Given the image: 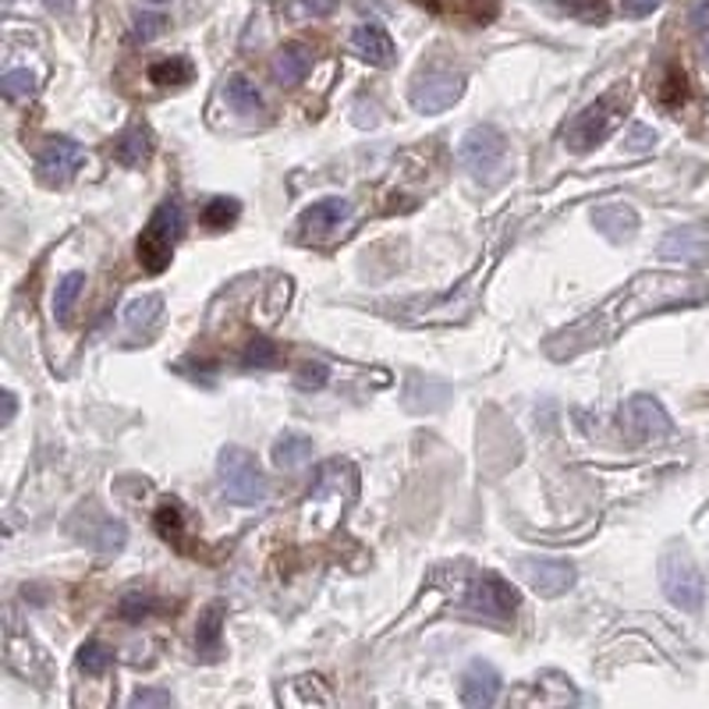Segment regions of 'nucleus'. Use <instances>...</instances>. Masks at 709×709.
<instances>
[{
    "label": "nucleus",
    "instance_id": "nucleus-34",
    "mask_svg": "<svg viewBox=\"0 0 709 709\" xmlns=\"http://www.w3.org/2000/svg\"><path fill=\"white\" fill-rule=\"evenodd\" d=\"M557 4L565 8L568 14L581 18V22H604V18H607L604 0H557Z\"/></svg>",
    "mask_w": 709,
    "mask_h": 709
},
{
    "label": "nucleus",
    "instance_id": "nucleus-17",
    "mask_svg": "<svg viewBox=\"0 0 709 709\" xmlns=\"http://www.w3.org/2000/svg\"><path fill=\"white\" fill-rule=\"evenodd\" d=\"M352 216V203L348 199H337V195H331V199H320V203H313L305 213H302V231L305 234H323V231H334V227H341L344 221H348Z\"/></svg>",
    "mask_w": 709,
    "mask_h": 709
},
{
    "label": "nucleus",
    "instance_id": "nucleus-19",
    "mask_svg": "<svg viewBox=\"0 0 709 709\" xmlns=\"http://www.w3.org/2000/svg\"><path fill=\"white\" fill-rule=\"evenodd\" d=\"M224 610L221 607H210L203 617H199V628H195V657L203 664L221 660L224 652Z\"/></svg>",
    "mask_w": 709,
    "mask_h": 709
},
{
    "label": "nucleus",
    "instance_id": "nucleus-21",
    "mask_svg": "<svg viewBox=\"0 0 709 709\" xmlns=\"http://www.w3.org/2000/svg\"><path fill=\"white\" fill-rule=\"evenodd\" d=\"M163 320V298L160 295H145V298H135L129 308H124V323H129V334H142L150 337L156 326Z\"/></svg>",
    "mask_w": 709,
    "mask_h": 709
},
{
    "label": "nucleus",
    "instance_id": "nucleus-27",
    "mask_svg": "<svg viewBox=\"0 0 709 709\" xmlns=\"http://www.w3.org/2000/svg\"><path fill=\"white\" fill-rule=\"evenodd\" d=\"M114 664V649L111 646H103V642H85L79 649V670L89 678H103L107 670H111Z\"/></svg>",
    "mask_w": 709,
    "mask_h": 709
},
{
    "label": "nucleus",
    "instance_id": "nucleus-37",
    "mask_svg": "<svg viewBox=\"0 0 709 709\" xmlns=\"http://www.w3.org/2000/svg\"><path fill=\"white\" fill-rule=\"evenodd\" d=\"M163 709V706H174V696L163 692V688H139L132 696V709Z\"/></svg>",
    "mask_w": 709,
    "mask_h": 709
},
{
    "label": "nucleus",
    "instance_id": "nucleus-9",
    "mask_svg": "<svg viewBox=\"0 0 709 709\" xmlns=\"http://www.w3.org/2000/svg\"><path fill=\"white\" fill-rule=\"evenodd\" d=\"M85 163V150L68 135H58V139H47L43 153L36 156V174H40L43 185L50 189H61L71 181V174H75L79 168Z\"/></svg>",
    "mask_w": 709,
    "mask_h": 709
},
{
    "label": "nucleus",
    "instance_id": "nucleus-25",
    "mask_svg": "<svg viewBox=\"0 0 709 709\" xmlns=\"http://www.w3.org/2000/svg\"><path fill=\"white\" fill-rule=\"evenodd\" d=\"M239 216H242V203H239V199H231V195H216L203 206V224L210 231H227L234 221H239Z\"/></svg>",
    "mask_w": 709,
    "mask_h": 709
},
{
    "label": "nucleus",
    "instance_id": "nucleus-32",
    "mask_svg": "<svg viewBox=\"0 0 709 709\" xmlns=\"http://www.w3.org/2000/svg\"><path fill=\"white\" fill-rule=\"evenodd\" d=\"M281 8L291 18H326L337 8V0H281Z\"/></svg>",
    "mask_w": 709,
    "mask_h": 709
},
{
    "label": "nucleus",
    "instance_id": "nucleus-36",
    "mask_svg": "<svg viewBox=\"0 0 709 709\" xmlns=\"http://www.w3.org/2000/svg\"><path fill=\"white\" fill-rule=\"evenodd\" d=\"M163 29H168V18L163 14H139L132 29V43H153Z\"/></svg>",
    "mask_w": 709,
    "mask_h": 709
},
{
    "label": "nucleus",
    "instance_id": "nucleus-28",
    "mask_svg": "<svg viewBox=\"0 0 709 709\" xmlns=\"http://www.w3.org/2000/svg\"><path fill=\"white\" fill-rule=\"evenodd\" d=\"M277 358H281V352H277L274 341H270V337H252L245 344V352H242V366L245 369H274Z\"/></svg>",
    "mask_w": 709,
    "mask_h": 709
},
{
    "label": "nucleus",
    "instance_id": "nucleus-10",
    "mask_svg": "<svg viewBox=\"0 0 709 709\" xmlns=\"http://www.w3.org/2000/svg\"><path fill=\"white\" fill-rule=\"evenodd\" d=\"M521 575L539 596H547V599L565 596L578 581L575 565L571 560H560V557H521Z\"/></svg>",
    "mask_w": 709,
    "mask_h": 709
},
{
    "label": "nucleus",
    "instance_id": "nucleus-14",
    "mask_svg": "<svg viewBox=\"0 0 709 709\" xmlns=\"http://www.w3.org/2000/svg\"><path fill=\"white\" fill-rule=\"evenodd\" d=\"M500 696V675L486 660H472L462 675V702L468 709H486Z\"/></svg>",
    "mask_w": 709,
    "mask_h": 709
},
{
    "label": "nucleus",
    "instance_id": "nucleus-12",
    "mask_svg": "<svg viewBox=\"0 0 709 709\" xmlns=\"http://www.w3.org/2000/svg\"><path fill=\"white\" fill-rule=\"evenodd\" d=\"M518 604H521L518 589L507 586L500 575H483L476 586L468 589V607H476L486 617H497V621L512 617L518 610Z\"/></svg>",
    "mask_w": 709,
    "mask_h": 709
},
{
    "label": "nucleus",
    "instance_id": "nucleus-43",
    "mask_svg": "<svg viewBox=\"0 0 709 709\" xmlns=\"http://www.w3.org/2000/svg\"><path fill=\"white\" fill-rule=\"evenodd\" d=\"M47 11H53V14H71V0H47Z\"/></svg>",
    "mask_w": 709,
    "mask_h": 709
},
{
    "label": "nucleus",
    "instance_id": "nucleus-24",
    "mask_svg": "<svg viewBox=\"0 0 709 709\" xmlns=\"http://www.w3.org/2000/svg\"><path fill=\"white\" fill-rule=\"evenodd\" d=\"M224 93H227V103H231L239 114H260V111H263V97H260V89L252 85L245 75H231V79H227V85H224Z\"/></svg>",
    "mask_w": 709,
    "mask_h": 709
},
{
    "label": "nucleus",
    "instance_id": "nucleus-30",
    "mask_svg": "<svg viewBox=\"0 0 709 709\" xmlns=\"http://www.w3.org/2000/svg\"><path fill=\"white\" fill-rule=\"evenodd\" d=\"M118 614L124 617V621L142 625L145 617H150V614H156V599H153V596H145V592H129V596H121Z\"/></svg>",
    "mask_w": 709,
    "mask_h": 709
},
{
    "label": "nucleus",
    "instance_id": "nucleus-3",
    "mask_svg": "<svg viewBox=\"0 0 709 709\" xmlns=\"http://www.w3.org/2000/svg\"><path fill=\"white\" fill-rule=\"evenodd\" d=\"M458 160L472 181L479 185H497L507 178V135L494 124H476L462 135Z\"/></svg>",
    "mask_w": 709,
    "mask_h": 709
},
{
    "label": "nucleus",
    "instance_id": "nucleus-44",
    "mask_svg": "<svg viewBox=\"0 0 709 709\" xmlns=\"http://www.w3.org/2000/svg\"><path fill=\"white\" fill-rule=\"evenodd\" d=\"M145 4H168V0H145Z\"/></svg>",
    "mask_w": 709,
    "mask_h": 709
},
{
    "label": "nucleus",
    "instance_id": "nucleus-2",
    "mask_svg": "<svg viewBox=\"0 0 709 709\" xmlns=\"http://www.w3.org/2000/svg\"><path fill=\"white\" fill-rule=\"evenodd\" d=\"M181 224H185V213H181L178 199H163V203L150 213L139 242H135V256L142 263L145 274H163L174 260V245L181 239Z\"/></svg>",
    "mask_w": 709,
    "mask_h": 709
},
{
    "label": "nucleus",
    "instance_id": "nucleus-23",
    "mask_svg": "<svg viewBox=\"0 0 709 709\" xmlns=\"http://www.w3.org/2000/svg\"><path fill=\"white\" fill-rule=\"evenodd\" d=\"M308 458H313V440L302 433H284L277 436V444H274V465L291 472V468H298L305 465Z\"/></svg>",
    "mask_w": 709,
    "mask_h": 709
},
{
    "label": "nucleus",
    "instance_id": "nucleus-6",
    "mask_svg": "<svg viewBox=\"0 0 709 709\" xmlns=\"http://www.w3.org/2000/svg\"><path fill=\"white\" fill-rule=\"evenodd\" d=\"M462 93H465V75H462V71L433 64V68H423L419 75L412 79L408 100H412V107L419 114H444L462 100Z\"/></svg>",
    "mask_w": 709,
    "mask_h": 709
},
{
    "label": "nucleus",
    "instance_id": "nucleus-38",
    "mask_svg": "<svg viewBox=\"0 0 709 709\" xmlns=\"http://www.w3.org/2000/svg\"><path fill=\"white\" fill-rule=\"evenodd\" d=\"M625 145H628L631 153H646V150H652V145H657V132L646 129V124H631Z\"/></svg>",
    "mask_w": 709,
    "mask_h": 709
},
{
    "label": "nucleus",
    "instance_id": "nucleus-33",
    "mask_svg": "<svg viewBox=\"0 0 709 709\" xmlns=\"http://www.w3.org/2000/svg\"><path fill=\"white\" fill-rule=\"evenodd\" d=\"M688 97V82L681 71H667V79L660 85V103L667 107V111H675V107H681Z\"/></svg>",
    "mask_w": 709,
    "mask_h": 709
},
{
    "label": "nucleus",
    "instance_id": "nucleus-40",
    "mask_svg": "<svg viewBox=\"0 0 709 709\" xmlns=\"http://www.w3.org/2000/svg\"><path fill=\"white\" fill-rule=\"evenodd\" d=\"M688 22H692V29H699V32L709 29V0H699V4L692 8V14H688Z\"/></svg>",
    "mask_w": 709,
    "mask_h": 709
},
{
    "label": "nucleus",
    "instance_id": "nucleus-26",
    "mask_svg": "<svg viewBox=\"0 0 709 709\" xmlns=\"http://www.w3.org/2000/svg\"><path fill=\"white\" fill-rule=\"evenodd\" d=\"M82 284H85V274H64L58 291H53V316H58V323H68L71 320V308H75V298L82 295Z\"/></svg>",
    "mask_w": 709,
    "mask_h": 709
},
{
    "label": "nucleus",
    "instance_id": "nucleus-20",
    "mask_svg": "<svg viewBox=\"0 0 709 709\" xmlns=\"http://www.w3.org/2000/svg\"><path fill=\"white\" fill-rule=\"evenodd\" d=\"M308 68H313V50L305 43H284L274 53V75L281 85H298L308 75Z\"/></svg>",
    "mask_w": 709,
    "mask_h": 709
},
{
    "label": "nucleus",
    "instance_id": "nucleus-5",
    "mask_svg": "<svg viewBox=\"0 0 709 709\" xmlns=\"http://www.w3.org/2000/svg\"><path fill=\"white\" fill-rule=\"evenodd\" d=\"M625 107H628L625 89H610L607 97H599L565 124V145L571 153H589L592 145L604 142L625 121Z\"/></svg>",
    "mask_w": 709,
    "mask_h": 709
},
{
    "label": "nucleus",
    "instance_id": "nucleus-4",
    "mask_svg": "<svg viewBox=\"0 0 709 709\" xmlns=\"http://www.w3.org/2000/svg\"><path fill=\"white\" fill-rule=\"evenodd\" d=\"M216 476H221V494L231 504H242V507H256L266 500L270 494V483H266V472L260 468L256 454L245 450V447H224L221 458H216Z\"/></svg>",
    "mask_w": 709,
    "mask_h": 709
},
{
    "label": "nucleus",
    "instance_id": "nucleus-22",
    "mask_svg": "<svg viewBox=\"0 0 709 709\" xmlns=\"http://www.w3.org/2000/svg\"><path fill=\"white\" fill-rule=\"evenodd\" d=\"M195 79V64L189 58H163L156 64H150V82L160 85V89H181L189 85Z\"/></svg>",
    "mask_w": 709,
    "mask_h": 709
},
{
    "label": "nucleus",
    "instance_id": "nucleus-39",
    "mask_svg": "<svg viewBox=\"0 0 709 709\" xmlns=\"http://www.w3.org/2000/svg\"><path fill=\"white\" fill-rule=\"evenodd\" d=\"M664 4V0H621V11H625V18H646V14H652Z\"/></svg>",
    "mask_w": 709,
    "mask_h": 709
},
{
    "label": "nucleus",
    "instance_id": "nucleus-16",
    "mask_svg": "<svg viewBox=\"0 0 709 709\" xmlns=\"http://www.w3.org/2000/svg\"><path fill=\"white\" fill-rule=\"evenodd\" d=\"M592 224H596L599 234H604V239L621 245V242L635 239V231H639V216H635V210L625 206V203H610V206L592 210Z\"/></svg>",
    "mask_w": 709,
    "mask_h": 709
},
{
    "label": "nucleus",
    "instance_id": "nucleus-8",
    "mask_svg": "<svg viewBox=\"0 0 709 709\" xmlns=\"http://www.w3.org/2000/svg\"><path fill=\"white\" fill-rule=\"evenodd\" d=\"M660 581H664L667 599H670V604H675L678 610L696 614V610L702 607V599H706V581H702V571L692 565V557H685V554L664 557Z\"/></svg>",
    "mask_w": 709,
    "mask_h": 709
},
{
    "label": "nucleus",
    "instance_id": "nucleus-29",
    "mask_svg": "<svg viewBox=\"0 0 709 709\" xmlns=\"http://www.w3.org/2000/svg\"><path fill=\"white\" fill-rule=\"evenodd\" d=\"M153 521H156V533L168 543H174V539H181V529H185V512H181L178 500H163Z\"/></svg>",
    "mask_w": 709,
    "mask_h": 709
},
{
    "label": "nucleus",
    "instance_id": "nucleus-7",
    "mask_svg": "<svg viewBox=\"0 0 709 709\" xmlns=\"http://www.w3.org/2000/svg\"><path fill=\"white\" fill-rule=\"evenodd\" d=\"M71 536H75L82 547L97 550V554H121L124 543H129V529H124V521L103 515L97 504H85L71 518Z\"/></svg>",
    "mask_w": 709,
    "mask_h": 709
},
{
    "label": "nucleus",
    "instance_id": "nucleus-1",
    "mask_svg": "<svg viewBox=\"0 0 709 709\" xmlns=\"http://www.w3.org/2000/svg\"><path fill=\"white\" fill-rule=\"evenodd\" d=\"M706 298H709V287L699 277L670 274V270H646V274H635L628 284L610 291V295L599 305H592L581 320L565 326V331L550 334L547 355L557 362L578 358V355L599 348V344L617 341L625 331H631L635 323H642L657 313H667V308L699 305Z\"/></svg>",
    "mask_w": 709,
    "mask_h": 709
},
{
    "label": "nucleus",
    "instance_id": "nucleus-42",
    "mask_svg": "<svg viewBox=\"0 0 709 709\" xmlns=\"http://www.w3.org/2000/svg\"><path fill=\"white\" fill-rule=\"evenodd\" d=\"M14 412H18L14 394H11V391H4V426H11V423H14Z\"/></svg>",
    "mask_w": 709,
    "mask_h": 709
},
{
    "label": "nucleus",
    "instance_id": "nucleus-11",
    "mask_svg": "<svg viewBox=\"0 0 709 709\" xmlns=\"http://www.w3.org/2000/svg\"><path fill=\"white\" fill-rule=\"evenodd\" d=\"M621 419L631 429V436L639 440H660V436H670V415L664 412V405L649 394H635L625 402Z\"/></svg>",
    "mask_w": 709,
    "mask_h": 709
},
{
    "label": "nucleus",
    "instance_id": "nucleus-15",
    "mask_svg": "<svg viewBox=\"0 0 709 709\" xmlns=\"http://www.w3.org/2000/svg\"><path fill=\"white\" fill-rule=\"evenodd\" d=\"M352 47H355V53L362 61H369L373 68H391L394 64V58H397V50H394V40L387 36V29L384 26H358L355 32H352Z\"/></svg>",
    "mask_w": 709,
    "mask_h": 709
},
{
    "label": "nucleus",
    "instance_id": "nucleus-35",
    "mask_svg": "<svg viewBox=\"0 0 709 709\" xmlns=\"http://www.w3.org/2000/svg\"><path fill=\"white\" fill-rule=\"evenodd\" d=\"M326 379H331V369H326L323 362H305V366L295 373L298 391H323Z\"/></svg>",
    "mask_w": 709,
    "mask_h": 709
},
{
    "label": "nucleus",
    "instance_id": "nucleus-31",
    "mask_svg": "<svg viewBox=\"0 0 709 709\" xmlns=\"http://www.w3.org/2000/svg\"><path fill=\"white\" fill-rule=\"evenodd\" d=\"M0 93H4L8 100H26V97H32V93H36V79H32V71H26V68L8 71V75L0 79Z\"/></svg>",
    "mask_w": 709,
    "mask_h": 709
},
{
    "label": "nucleus",
    "instance_id": "nucleus-41",
    "mask_svg": "<svg viewBox=\"0 0 709 709\" xmlns=\"http://www.w3.org/2000/svg\"><path fill=\"white\" fill-rule=\"evenodd\" d=\"M497 4L500 0H468V8L476 11V18H483V22H489V18L497 14Z\"/></svg>",
    "mask_w": 709,
    "mask_h": 709
},
{
    "label": "nucleus",
    "instance_id": "nucleus-13",
    "mask_svg": "<svg viewBox=\"0 0 709 709\" xmlns=\"http://www.w3.org/2000/svg\"><path fill=\"white\" fill-rule=\"evenodd\" d=\"M660 256L670 263H706L709 260V227L706 224L675 227L660 242Z\"/></svg>",
    "mask_w": 709,
    "mask_h": 709
},
{
    "label": "nucleus",
    "instance_id": "nucleus-18",
    "mask_svg": "<svg viewBox=\"0 0 709 709\" xmlns=\"http://www.w3.org/2000/svg\"><path fill=\"white\" fill-rule=\"evenodd\" d=\"M150 153H153V132L150 124L142 121L129 124L114 142V160L124 163V168H142V163L150 160Z\"/></svg>",
    "mask_w": 709,
    "mask_h": 709
}]
</instances>
